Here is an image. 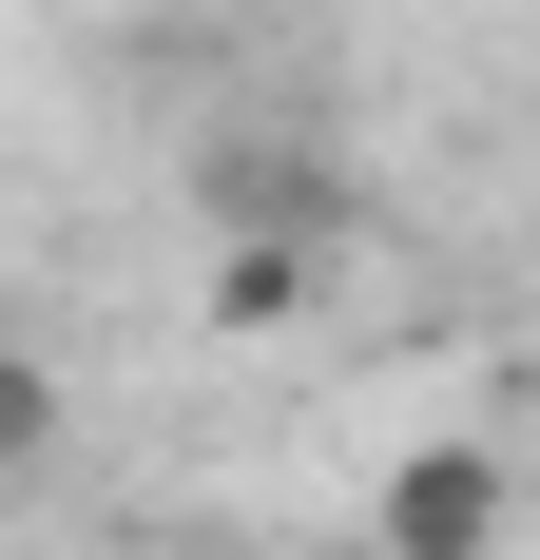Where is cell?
<instances>
[{
  "label": "cell",
  "instance_id": "1",
  "mask_svg": "<svg viewBox=\"0 0 540 560\" xmlns=\"http://www.w3.org/2000/svg\"><path fill=\"white\" fill-rule=\"evenodd\" d=\"M386 560H502V445H406L386 464V503H367Z\"/></svg>",
  "mask_w": 540,
  "mask_h": 560
},
{
  "label": "cell",
  "instance_id": "2",
  "mask_svg": "<svg viewBox=\"0 0 540 560\" xmlns=\"http://www.w3.org/2000/svg\"><path fill=\"white\" fill-rule=\"evenodd\" d=\"M270 310H309V252H232L213 271V329H270Z\"/></svg>",
  "mask_w": 540,
  "mask_h": 560
}]
</instances>
